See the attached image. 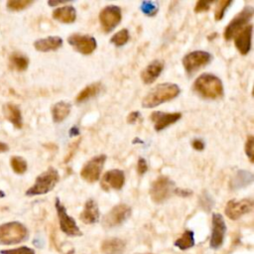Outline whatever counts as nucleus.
<instances>
[{
    "instance_id": "f257e3e1",
    "label": "nucleus",
    "mask_w": 254,
    "mask_h": 254,
    "mask_svg": "<svg viewBox=\"0 0 254 254\" xmlns=\"http://www.w3.org/2000/svg\"><path fill=\"white\" fill-rule=\"evenodd\" d=\"M180 87L175 83H161L151 89L142 100V106L145 108L156 107L166 101L172 100L180 93Z\"/></svg>"
},
{
    "instance_id": "f03ea898",
    "label": "nucleus",
    "mask_w": 254,
    "mask_h": 254,
    "mask_svg": "<svg viewBox=\"0 0 254 254\" xmlns=\"http://www.w3.org/2000/svg\"><path fill=\"white\" fill-rule=\"evenodd\" d=\"M193 89L204 98L215 99L223 95V85L221 80L210 73L199 75L193 83Z\"/></svg>"
},
{
    "instance_id": "7ed1b4c3",
    "label": "nucleus",
    "mask_w": 254,
    "mask_h": 254,
    "mask_svg": "<svg viewBox=\"0 0 254 254\" xmlns=\"http://www.w3.org/2000/svg\"><path fill=\"white\" fill-rule=\"evenodd\" d=\"M28 238V229L18 221L6 222L0 225V244L11 245Z\"/></svg>"
},
{
    "instance_id": "20e7f679",
    "label": "nucleus",
    "mask_w": 254,
    "mask_h": 254,
    "mask_svg": "<svg viewBox=\"0 0 254 254\" xmlns=\"http://www.w3.org/2000/svg\"><path fill=\"white\" fill-rule=\"evenodd\" d=\"M59 180H60V176L58 171L51 167L37 177L35 184L30 189L27 190L26 194L30 196L45 194L51 191L55 188Z\"/></svg>"
},
{
    "instance_id": "39448f33",
    "label": "nucleus",
    "mask_w": 254,
    "mask_h": 254,
    "mask_svg": "<svg viewBox=\"0 0 254 254\" xmlns=\"http://www.w3.org/2000/svg\"><path fill=\"white\" fill-rule=\"evenodd\" d=\"M174 183L167 177L161 176L157 178L150 189V196L156 203H161L165 201L172 193L174 190Z\"/></svg>"
},
{
    "instance_id": "423d86ee",
    "label": "nucleus",
    "mask_w": 254,
    "mask_h": 254,
    "mask_svg": "<svg viewBox=\"0 0 254 254\" xmlns=\"http://www.w3.org/2000/svg\"><path fill=\"white\" fill-rule=\"evenodd\" d=\"M254 14V10L251 6L245 7L240 13H238L226 26L224 31V38L226 41L234 38L252 18Z\"/></svg>"
},
{
    "instance_id": "0eeeda50",
    "label": "nucleus",
    "mask_w": 254,
    "mask_h": 254,
    "mask_svg": "<svg viewBox=\"0 0 254 254\" xmlns=\"http://www.w3.org/2000/svg\"><path fill=\"white\" fill-rule=\"evenodd\" d=\"M105 160H106L105 155H99V156L91 158L88 162H86L83 165V167L80 171V177L85 182L90 183V184L96 182L100 177Z\"/></svg>"
},
{
    "instance_id": "6e6552de",
    "label": "nucleus",
    "mask_w": 254,
    "mask_h": 254,
    "mask_svg": "<svg viewBox=\"0 0 254 254\" xmlns=\"http://www.w3.org/2000/svg\"><path fill=\"white\" fill-rule=\"evenodd\" d=\"M131 214V208L125 203L115 205L103 217L102 224L106 228H112L123 223Z\"/></svg>"
},
{
    "instance_id": "1a4fd4ad",
    "label": "nucleus",
    "mask_w": 254,
    "mask_h": 254,
    "mask_svg": "<svg viewBox=\"0 0 254 254\" xmlns=\"http://www.w3.org/2000/svg\"><path fill=\"white\" fill-rule=\"evenodd\" d=\"M55 206H56V209H57V212H58L60 226H61L62 231L64 232L68 236L81 235V231L77 227L74 219L66 213L65 207L61 203V201L58 197L56 198Z\"/></svg>"
},
{
    "instance_id": "9d476101",
    "label": "nucleus",
    "mask_w": 254,
    "mask_h": 254,
    "mask_svg": "<svg viewBox=\"0 0 254 254\" xmlns=\"http://www.w3.org/2000/svg\"><path fill=\"white\" fill-rule=\"evenodd\" d=\"M211 61V55L203 51H194L186 55L183 59V65L188 73H192Z\"/></svg>"
},
{
    "instance_id": "9b49d317",
    "label": "nucleus",
    "mask_w": 254,
    "mask_h": 254,
    "mask_svg": "<svg viewBox=\"0 0 254 254\" xmlns=\"http://www.w3.org/2000/svg\"><path fill=\"white\" fill-rule=\"evenodd\" d=\"M121 21V10L118 6L108 5L99 13V22L105 33L112 31Z\"/></svg>"
},
{
    "instance_id": "f8f14e48",
    "label": "nucleus",
    "mask_w": 254,
    "mask_h": 254,
    "mask_svg": "<svg viewBox=\"0 0 254 254\" xmlns=\"http://www.w3.org/2000/svg\"><path fill=\"white\" fill-rule=\"evenodd\" d=\"M67 43L82 55H89L96 49V41L87 35L72 34L67 38Z\"/></svg>"
},
{
    "instance_id": "ddd939ff",
    "label": "nucleus",
    "mask_w": 254,
    "mask_h": 254,
    "mask_svg": "<svg viewBox=\"0 0 254 254\" xmlns=\"http://www.w3.org/2000/svg\"><path fill=\"white\" fill-rule=\"evenodd\" d=\"M253 208V201L248 198L241 200H229L225 206V214L228 218L236 220L242 215L250 212Z\"/></svg>"
},
{
    "instance_id": "4468645a",
    "label": "nucleus",
    "mask_w": 254,
    "mask_h": 254,
    "mask_svg": "<svg viewBox=\"0 0 254 254\" xmlns=\"http://www.w3.org/2000/svg\"><path fill=\"white\" fill-rule=\"evenodd\" d=\"M226 231L225 222L223 217L219 213L212 214V230L210 236L209 245L212 249L219 248L224 240V234Z\"/></svg>"
},
{
    "instance_id": "2eb2a0df",
    "label": "nucleus",
    "mask_w": 254,
    "mask_h": 254,
    "mask_svg": "<svg viewBox=\"0 0 254 254\" xmlns=\"http://www.w3.org/2000/svg\"><path fill=\"white\" fill-rule=\"evenodd\" d=\"M125 183V175L121 170H110L107 171L102 179L100 186L105 191H109L110 190H121Z\"/></svg>"
},
{
    "instance_id": "dca6fc26",
    "label": "nucleus",
    "mask_w": 254,
    "mask_h": 254,
    "mask_svg": "<svg viewBox=\"0 0 254 254\" xmlns=\"http://www.w3.org/2000/svg\"><path fill=\"white\" fill-rule=\"evenodd\" d=\"M182 117L180 112L175 113H165L162 111H155L150 116L151 120L154 122V127L156 131H161L168 127L169 125L177 122Z\"/></svg>"
},
{
    "instance_id": "f3484780",
    "label": "nucleus",
    "mask_w": 254,
    "mask_h": 254,
    "mask_svg": "<svg viewBox=\"0 0 254 254\" xmlns=\"http://www.w3.org/2000/svg\"><path fill=\"white\" fill-rule=\"evenodd\" d=\"M251 37H252V25H248L243 28L236 36L234 44L236 49L241 55H247L251 49Z\"/></svg>"
},
{
    "instance_id": "a211bd4d",
    "label": "nucleus",
    "mask_w": 254,
    "mask_h": 254,
    "mask_svg": "<svg viewBox=\"0 0 254 254\" xmlns=\"http://www.w3.org/2000/svg\"><path fill=\"white\" fill-rule=\"evenodd\" d=\"M163 69H164V63L162 61H159V60L153 61L150 64H148L142 70L141 78L145 83L150 84L157 79V77L161 74Z\"/></svg>"
},
{
    "instance_id": "6ab92c4d",
    "label": "nucleus",
    "mask_w": 254,
    "mask_h": 254,
    "mask_svg": "<svg viewBox=\"0 0 254 254\" xmlns=\"http://www.w3.org/2000/svg\"><path fill=\"white\" fill-rule=\"evenodd\" d=\"M99 218V210L97 203L93 199H88L83 207L82 212L80 213V219L85 224L95 223Z\"/></svg>"
},
{
    "instance_id": "aec40b11",
    "label": "nucleus",
    "mask_w": 254,
    "mask_h": 254,
    "mask_svg": "<svg viewBox=\"0 0 254 254\" xmlns=\"http://www.w3.org/2000/svg\"><path fill=\"white\" fill-rule=\"evenodd\" d=\"M63 45V40L58 36H51L44 39H39L34 43V47L40 52H50L56 51Z\"/></svg>"
},
{
    "instance_id": "412c9836",
    "label": "nucleus",
    "mask_w": 254,
    "mask_h": 254,
    "mask_svg": "<svg viewBox=\"0 0 254 254\" xmlns=\"http://www.w3.org/2000/svg\"><path fill=\"white\" fill-rule=\"evenodd\" d=\"M3 114L6 117V119L11 122L16 128L20 129L22 128L23 121H22V114L21 110L17 105H14L12 103H6L3 106Z\"/></svg>"
},
{
    "instance_id": "4be33fe9",
    "label": "nucleus",
    "mask_w": 254,
    "mask_h": 254,
    "mask_svg": "<svg viewBox=\"0 0 254 254\" xmlns=\"http://www.w3.org/2000/svg\"><path fill=\"white\" fill-rule=\"evenodd\" d=\"M53 18L62 23L69 24L74 22L76 18V12L72 6H63L54 10Z\"/></svg>"
},
{
    "instance_id": "5701e85b",
    "label": "nucleus",
    "mask_w": 254,
    "mask_h": 254,
    "mask_svg": "<svg viewBox=\"0 0 254 254\" xmlns=\"http://www.w3.org/2000/svg\"><path fill=\"white\" fill-rule=\"evenodd\" d=\"M125 242L119 238L106 239L101 244L103 254H121L124 251Z\"/></svg>"
},
{
    "instance_id": "b1692460",
    "label": "nucleus",
    "mask_w": 254,
    "mask_h": 254,
    "mask_svg": "<svg viewBox=\"0 0 254 254\" xmlns=\"http://www.w3.org/2000/svg\"><path fill=\"white\" fill-rule=\"evenodd\" d=\"M70 112V104L65 101H59L52 107L53 120L57 123L64 121Z\"/></svg>"
},
{
    "instance_id": "393cba45",
    "label": "nucleus",
    "mask_w": 254,
    "mask_h": 254,
    "mask_svg": "<svg viewBox=\"0 0 254 254\" xmlns=\"http://www.w3.org/2000/svg\"><path fill=\"white\" fill-rule=\"evenodd\" d=\"M102 88V85L100 82H94L87 86H85L76 96L77 102H83L95 95H97Z\"/></svg>"
},
{
    "instance_id": "a878e982",
    "label": "nucleus",
    "mask_w": 254,
    "mask_h": 254,
    "mask_svg": "<svg viewBox=\"0 0 254 254\" xmlns=\"http://www.w3.org/2000/svg\"><path fill=\"white\" fill-rule=\"evenodd\" d=\"M9 61L12 68L18 71H24L29 65V59L20 53H13L10 56Z\"/></svg>"
},
{
    "instance_id": "bb28decb",
    "label": "nucleus",
    "mask_w": 254,
    "mask_h": 254,
    "mask_svg": "<svg viewBox=\"0 0 254 254\" xmlns=\"http://www.w3.org/2000/svg\"><path fill=\"white\" fill-rule=\"evenodd\" d=\"M194 245L193 232L191 230H186L183 235L175 241V246L181 250H187Z\"/></svg>"
},
{
    "instance_id": "cd10ccee",
    "label": "nucleus",
    "mask_w": 254,
    "mask_h": 254,
    "mask_svg": "<svg viewBox=\"0 0 254 254\" xmlns=\"http://www.w3.org/2000/svg\"><path fill=\"white\" fill-rule=\"evenodd\" d=\"M10 165L11 168L13 169V171L18 174V175H22L27 171V162L19 156H13L10 159Z\"/></svg>"
},
{
    "instance_id": "c85d7f7f",
    "label": "nucleus",
    "mask_w": 254,
    "mask_h": 254,
    "mask_svg": "<svg viewBox=\"0 0 254 254\" xmlns=\"http://www.w3.org/2000/svg\"><path fill=\"white\" fill-rule=\"evenodd\" d=\"M129 40V32L127 29H121L119 32L113 35L110 42L114 44L116 47L124 46Z\"/></svg>"
},
{
    "instance_id": "c756f323",
    "label": "nucleus",
    "mask_w": 254,
    "mask_h": 254,
    "mask_svg": "<svg viewBox=\"0 0 254 254\" xmlns=\"http://www.w3.org/2000/svg\"><path fill=\"white\" fill-rule=\"evenodd\" d=\"M33 2L30 0H9L6 4L7 8L12 11H20L28 6H30Z\"/></svg>"
},
{
    "instance_id": "7c9ffc66",
    "label": "nucleus",
    "mask_w": 254,
    "mask_h": 254,
    "mask_svg": "<svg viewBox=\"0 0 254 254\" xmlns=\"http://www.w3.org/2000/svg\"><path fill=\"white\" fill-rule=\"evenodd\" d=\"M141 11L147 16H154L158 12V4L153 1H144L141 4Z\"/></svg>"
},
{
    "instance_id": "2f4dec72",
    "label": "nucleus",
    "mask_w": 254,
    "mask_h": 254,
    "mask_svg": "<svg viewBox=\"0 0 254 254\" xmlns=\"http://www.w3.org/2000/svg\"><path fill=\"white\" fill-rule=\"evenodd\" d=\"M230 4H231V1H229V0H221L217 3V5L215 7V11H214V18L216 21H219L223 18L224 12Z\"/></svg>"
},
{
    "instance_id": "473e14b6",
    "label": "nucleus",
    "mask_w": 254,
    "mask_h": 254,
    "mask_svg": "<svg viewBox=\"0 0 254 254\" xmlns=\"http://www.w3.org/2000/svg\"><path fill=\"white\" fill-rule=\"evenodd\" d=\"M0 254H36V253L32 248H29L27 246H22V247L14 248V249L1 250Z\"/></svg>"
},
{
    "instance_id": "72a5a7b5",
    "label": "nucleus",
    "mask_w": 254,
    "mask_h": 254,
    "mask_svg": "<svg viewBox=\"0 0 254 254\" xmlns=\"http://www.w3.org/2000/svg\"><path fill=\"white\" fill-rule=\"evenodd\" d=\"M253 143H254V138L253 136H249L245 142V153L248 156L250 162H253Z\"/></svg>"
},
{
    "instance_id": "f704fd0d",
    "label": "nucleus",
    "mask_w": 254,
    "mask_h": 254,
    "mask_svg": "<svg viewBox=\"0 0 254 254\" xmlns=\"http://www.w3.org/2000/svg\"><path fill=\"white\" fill-rule=\"evenodd\" d=\"M212 2L210 1H198L196 2L195 6H194V12L195 13H200V12H204L207 11L210 7Z\"/></svg>"
},
{
    "instance_id": "c9c22d12",
    "label": "nucleus",
    "mask_w": 254,
    "mask_h": 254,
    "mask_svg": "<svg viewBox=\"0 0 254 254\" xmlns=\"http://www.w3.org/2000/svg\"><path fill=\"white\" fill-rule=\"evenodd\" d=\"M148 170V165L147 162L145 161L144 158H139L138 163H137V172L139 175H144Z\"/></svg>"
},
{
    "instance_id": "e433bc0d",
    "label": "nucleus",
    "mask_w": 254,
    "mask_h": 254,
    "mask_svg": "<svg viewBox=\"0 0 254 254\" xmlns=\"http://www.w3.org/2000/svg\"><path fill=\"white\" fill-rule=\"evenodd\" d=\"M78 145H79V140H77V141H75V142H73L72 144H71V149H69V151H68V154H67V156L65 157V160H64V163H66V162H68L70 159H71V157L73 156V154H74V152H75V150L77 149V147H78Z\"/></svg>"
},
{
    "instance_id": "4c0bfd02",
    "label": "nucleus",
    "mask_w": 254,
    "mask_h": 254,
    "mask_svg": "<svg viewBox=\"0 0 254 254\" xmlns=\"http://www.w3.org/2000/svg\"><path fill=\"white\" fill-rule=\"evenodd\" d=\"M191 145H192V148L194 150H196V151H201L204 148V143L201 140H199V139H194L192 141Z\"/></svg>"
},
{
    "instance_id": "58836bf2",
    "label": "nucleus",
    "mask_w": 254,
    "mask_h": 254,
    "mask_svg": "<svg viewBox=\"0 0 254 254\" xmlns=\"http://www.w3.org/2000/svg\"><path fill=\"white\" fill-rule=\"evenodd\" d=\"M139 117H140V113H139L138 111H133V112H131V113L128 115L127 121H128L129 123H135V122L137 121V119H139Z\"/></svg>"
},
{
    "instance_id": "ea45409f",
    "label": "nucleus",
    "mask_w": 254,
    "mask_h": 254,
    "mask_svg": "<svg viewBox=\"0 0 254 254\" xmlns=\"http://www.w3.org/2000/svg\"><path fill=\"white\" fill-rule=\"evenodd\" d=\"M176 192H177L179 195H182V196H188V195L191 194V191H190V190H179V189H177V190H176Z\"/></svg>"
},
{
    "instance_id": "a19ab883",
    "label": "nucleus",
    "mask_w": 254,
    "mask_h": 254,
    "mask_svg": "<svg viewBox=\"0 0 254 254\" xmlns=\"http://www.w3.org/2000/svg\"><path fill=\"white\" fill-rule=\"evenodd\" d=\"M8 149H9L8 145L6 143L0 141V152H6V151H8Z\"/></svg>"
},
{
    "instance_id": "79ce46f5",
    "label": "nucleus",
    "mask_w": 254,
    "mask_h": 254,
    "mask_svg": "<svg viewBox=\"0 0 254 254\" xmlns=\"http://www.w3.org/2000/svg\"><path fill=\"white\" fill-rule=\"evenodd\" d=\"M4 196H5V192L0 190V198H1V197H4Z\"/></svg>"
}]
</instances>
